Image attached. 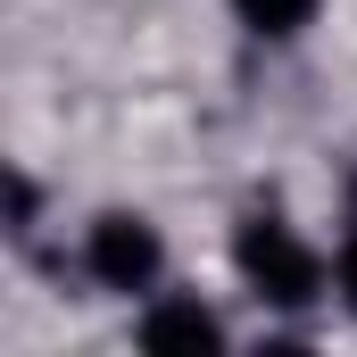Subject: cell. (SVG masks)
Instances as JSON below:
<instances>
[{"label":"cell","mask_w":357,"mask_h":357,"mask_svg":"<svg viewBox=\"0 0 357 357\" xmlns=\"http://www.w3.org/2000/svg\"><path fill=\"white\" fill-rule=\"evenodd\" d=\"M233 266H241V282H250L258 299H274V307H307V299L324 291V258H316L274 208H250V216H241Z\"/></svg>","instance_id":"obj_1"},{"label":"cell","mask_w":357,"mask_h":357,"mask_svg":"<svg viewBox=\"0 0 357 357\" xmlns=\"http://www.w3.org/2000/svg\"><path fill=\"white\" fill-rule=\"evenodd\" d=\"M84 266H91V282L100 291H158V274H167V250H158V225L150 216H100L84 233Z\"/></svg>","instance_id":"obj_2"},{"label":"cell","mask_w":357,"mask_h":357,"mask_svg":"<svg viewBox=\"0 0 357 357\" xmlns=\"http://www.w3.org/2000/svg\"><path fill=\"white\" fill-rule=\"evenodd\" d=\"M216 341H225V324L191 299H158L142 316V349H216Z\"/></svg>","instance_id":"obj_3"},{"label":"cell","mask_w":357,"mask_h":357,"mask_svg":"<svg viewBox=\"0 0 357 357\" xmlns=\"http://www.w3.org/2000/svg\"><path fill=\"white\" fill-rule=\"evenodd\" d=\"M233 8H241V25L266 33V42H291V33L316 17V0H233Z\"/></svg>","instance_id":"obj_4"},{"label":"cell","mask_w":357,"mask_h":357,"mask_svg":"<svg viewBox=\"0 0 357 357\" xmlns=\"http://www.w3.org/2000/svg\"><path fill=\"white\" fill-rule=\"evenodd\" d=\"M341 299H349V316H357V225H349V241H341Z\"/></svg>","instance_id":"obj_5"}]
</instances>
